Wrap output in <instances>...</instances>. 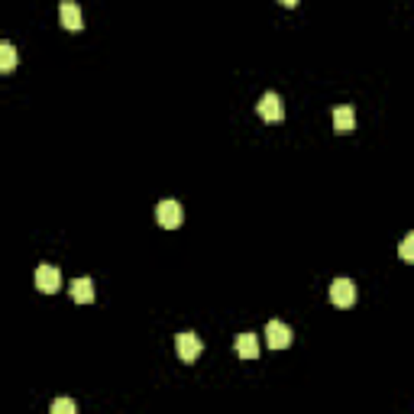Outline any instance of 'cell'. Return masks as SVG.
<instances>
[{
  "label": "cell",
  "mask_w": 414,
  "mask_h": 414,
  "mask_svg": "<svg viewBox=\"0 0 414 414\" xmlns=\"http://www.w3.org/2000/svg\"><path fill=\"white\" fill-rule=\"evenodd\" d=\"M155 220H159V227H165V230H175V227H182V220H185L182 204L172 201V197L159 201V207H155Z\"/></svg>",
  "instance_id": "cell-1"
},
{
  "label": "cell",
  "mask_w": 414,
  "mask_h": 414,
  "mask_svg": "<svg viewBox=\"0 0 414 414\" xmlns=\"http://www.w3.org/2000/svg\"><path fill=\"white\" fill-rule=\"evenodd\" d=\"M291 340H295V333H291V327L281 321H269L266 327V343L272 346V350H288L291 346Z\"/></svg>",
  "instance_id": "cell-2"
},
{
  "label": "cell",
  "mask_w": 414,
  "mask_h": 414,
  "mask_svg": "<svg viewBox=\"0 0 414 414\" xmlns=\"http://www.w3.org/2000/svg\"><path fill=\"white\" fill-rule=\"evenodd\" d=\"M330 301L337 304V308H350L356 301V285L350 279H333L330 281Z\"/></svg>",
  "instance_id": "cell-3"
},
{
  "label": "cell",
  "mask_w": 414,
  "mask_h": 414,
  "mask_svg": "<svg viewBox=\"0 0 414 414\" xmlns=\"http://www.w3.org/2000/svg\"><path fill=\"white\" fill-rule=\"evenodd\" d=\"M36 288L43 295H56L58 288H62V272L56 266H39L36 269Z\"/></svg>",
  "instance_id": "cell-4"
},
{
  "label": "cell",
  "mask_w": 414,
  "mask_h": 414,
  "mask_svg": "<svg viewBox=\"0 0 414 414\" xmlns=\"http://www.w3.org/2000/svg\"><path fill=\"white\" fill-rule=\"evenodd\" d=\"M201 350H204V343L195 337V333H178L175 337V353H178L182 363H195V359L201 356Z\"/></svg>",
  "instance_id": "cell-5"
},
{
  "label": "cell",
  "mask_w": 414,
  "mask_h": 414,
  "mask_svg": "<svg viewBox=\"0 0 414 414\" xmlns=\"http://www.w3.org/2000/svg\"><path fill=\"white\" fill-rule=\"evenodd\" d=\"M58 20L68 33H81L85 29V16H81V7H78L75 0H65L62 7H58Z\"/></svg>",
  "instance_id": "cell-6"
},
{
  "label": "cell",
  "mask_w": 414,
  "mask_h": 414,
  "mask_svg": "<svg viewBox=\"0 0 414 414\" xmlns=\"http://www.w3.org/2000/svg\"><path fill=\"white\" fill-rule=\"evenodd\" d=\"M256 110H259V117L269 120V123H279V120H285V107H281V100H279V94H275V91L262 94V100L256 104Z\"/></svg>",
  "instance_id": "cell-7"
},
{
  "label": "cell",
  "mask_w": 414,
  "mask_h": 414,
  "mask_svg": "<svg viewBox=\"0 0 414 414\" xmlns=\"http://www.w3.org/2000/svg\"><path fill=\"white\" fill-rule=\"evenodd\" d=\"M71 301H78V304H91L94 301V281L88 279V275H81V279L71 281Z\"/></svg>",
  "instance_id": "cell-8"
},
{
  "label": "cell",
  "mask_w": 414,
  "mask_h": 414,
  "mask_svg": "<svg viewBox=\"0 0 414 414\" xmlns=\"http://www.w3.org/2000/svg\"><path fill=\"white\" fill-rule=\"evenodd\" d=\"M333 130H337V133H353V130H356V110H353V107H337V110H333Z\"/></svg>",
  "instance_id": "cell-9"
},
{
  "label": "cell",
  "mask_w": 414,
  "mask_h": 414,
  "mask_svg": "<svg viewBox=\"0 0 414 414\" xmlns=\"http://www.w3.org/2000/svg\"><path fill=\"white\" fill-rule=\"evenodd\" d=\"M237 353L243 359H256V356H259V337H256V333H239V337H237Z\"/></svg>",
  "instance_id": "cell-10"
},
{
  "label": "cell",
  "mask_w": 414,
  "mask_h": 414,
  "mask_svg": "<svg viewBox=\"0 0 414 414\" xmlns=\"http://www.w3.org/2000/svg\"><path fill=\"white\" fill-rule=\"evenodd\" d=\"M16 68V49L10 43H0V71H14Z\"/></svg>",
  "instance_id": "cell-11"
},
{
  "label": "cell",
  "mask_w": 414,
  "mask_h": 414,
  "mask_svg": "<svg viewBox=\"0 0 414 414\" xmlns=\"http://www.w3.org/2000/svg\"><path fill=\"white\" fill-rule=\"evenodd\" d=\"M49 411H52V414H75L78 405H75L71 398H56V401L49 405Z\"/></svg>",
  "instance_id": "cell-12"
},
{
  "label": "cell",
  "mask_w": 414,
  "mask_h": 414,
  "mask_svg": "<svg viewBox=\"0 0 414 414\" xmlns=\"http://www.w3.org/2000/svg\"><path fill=\"white\" fill-rule=\"evenodd\" d=\"M401 262H414V233L401 239Z\"/></svg>",
  "instance_id": "cell-13"
},
{
  "label": "cell",
  "mask_w": 414,
  "mask_h": 414,
  "mask_svg": "<svg viewBox=\"0 0 414 414\" xmlns=\"http://www.w3.org/2000/svg\"><path fill=\"white\" fill-rule=\"evenodd\" d=\"M281 7H298V0H279Z\"/></svg>",
  "instance_id": "cell-14"
}]
</instances>
